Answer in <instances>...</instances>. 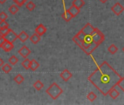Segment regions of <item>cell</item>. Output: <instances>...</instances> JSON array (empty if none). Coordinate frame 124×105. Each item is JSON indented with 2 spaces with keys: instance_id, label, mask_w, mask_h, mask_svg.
I'll use <instances>...</instances> for the list:
<instances>
[{
  "instance_id": "obj_1",
  "label": "cell",
  "mask_w": 124,
  "mask_h": 105,
  "mask_svg": "<svg viewBox=\"0 0 124 105\" xmlns=\"http://www.w3.org/2000/svg\"><path fill=\"white\" fill-rule=\"evenodd\" d=\"M120 78V75L107 61H104L91 73L88 80L106 96L109 90L117 85Z\"/></svg>"
},
{
  "instance_id": "obj_2",
  "label": "cell",
  "mask_w": 124,
  "mask_h": 105,
  "mask_svg": "<svg viewBox=\"0 0 124 105\" xmlns=\"http://www.w3.org/2000/svg\"><path fill=\"white\" fill-rule=\"evenodd\" d=\"M72 40L75 42V43L78 45L87 55H91L92 52L98 47V45H96L94 42L92 43H85L82 42L78 38H77L75 36L72 38Z\"/></svg>"
},
{
  "instance_id": "obj_3",
  "label": "cell",
  "mask_w": 124,
  "mask_h": 105,
  "mask_svg": "<svg viewBox=\"0 0 124 105\" xmlns=\"http://www.w3.org/2000/svg\"><path fill=\"white\" fill-rule=\"evenodd\" d=\"M45 92L53 100H55L62 94V93H63V90H62V88L57 83L53 82L48 87V88L45 90Z\"/></svg>"
},
{
  "instance_id": "obj_4",
  "label": "cell",
  "mask_w": 124,
  "mask_h": 105,
  "mask_svg": "<svg viewBox=\"0 0 124 105\" xmlns=\"http://www.w3.org/2000/svg\"><path fill=\"white\" fill-rule=\"evenodd\" d=\"M91 36L93 42L98 45L102 43L104 40V34L97 28H95V30L93 31V32L91 34Z\"/></svg>"
},
{
  "instance_id": "obj_5",
  "label": "cell",
  "mask_w": 124,
  "mask_h": 105,
  "mask_svg": "<svg viewBox=\"0 0 124 105\" xmlns=\"http://www.w3.org/2000/svg\"><path fill=\"white\" fill-rule=\"evenodd\" d=\"M4 39L6 40V41H8L10 42H12L13 43L17 39H18V34L12 29H9L8 31L7 32V34L3 36Z\"/></svg>"
},
{
  "instance_id": "obj_6",
  "label": "cell",
  "mask_w": 124,
  "mask_h": 105,
  "mask_svg": "<svg viewBox=\"0 0 124 105\" xmlns=\"http://www.w3.org/2000/svg\"><path fill=\"white\" fill-rule=\"evenodd\" d=\"M111 10L112 13L116 15H120L123 11H124V8L122 5H120L119 2L115 3L111 8Z\"/></svg>"
},
{
  "instance_id": "obj_7",
  "label": "cell",
  "mask_w": 124,
  "mask_h": 105,
  "mask_svg": "<svg viewBox=\"0 0 124 105\" xmlns=\"http://www.w3.org/2000/svg\"><path fill=\"white\" fill-rule=\"evenodd\" d=\"M95 30V28L89 23H88L80 31L85 34V35H91V34Z\"/></svg>"
},
{
  "instance_id": "obj_8",
  "label": "cell",
  "mask_w": 124,
  "mask_h": 105,
  "mask_svg": "<svg viewBox=\"0 0 124 105\" xmlns=\"http://www.w3.org/2000/svg\"><path fill=\"white\" fill-rule=\"evenodd\" d=\"M18 53L23 58V59H26L27 58L30 53H31V50L26 47V46H23L19 50H18Z\"/></svg>"
},
{
  "instance_id": "obj_9",
  "label": "cell",
  "mask_w": 124,
  "mask_h": 105,
  "mask_svg": "<svg viewBox=\"0 0 124 105\" xmlns=\"http://www.w3.org/2000/svg\"><path fill=\"white\" fill-rule=\"evenodd\" d=\"M60 77H61V79L63 80L64 81L67 82V81L72 77V74L68 69H64L63 72H61Z\"/></svg>"
},
{
  "instance_id": "obj_10",
  "label": "cell",
  "mask_w": 124,
  "mask_h": 105,
  "mask_svg": "<svg viewBox=\"0 0 124 105\" xmlns=\"http://www.w3.org/2000/svg\"><path fill=\"white\" fill-rule=\"evenodd\" d=\"M35 33H37L39 36H42L43 34H45V32L47 31V29L46 27L43 25V24H39L36 29H35Z\"/></svg>"
},
{
  "instance_id": "obj_11",
  "label": "cell",
  "mask_w": 124,
  "mask_h": 105,
  "mask_svg": "<svg viewBox=\"0 0 124 105\" xmlns=\"http://www.w3.org/2000/svg\"><path fill=\"white\" fill-rule=\"evenodd\" d=\"M1 48H2L5 52H10L14 48V45H13V43L10 42L8 41H5Z\"/></svg>"
},
{
  "instance_id": "obj_12",
  "label": "cell",
  "mask_w": 124,
  "mask_h": 105,
  "mask_svg": "<svg viewBox=\"0 0 124 105\" xmlns=\"http://www.w3.org/2000/svg\"><path fill=\"white\" fill-rule=\"evenodd\" d=\"M68 10H69V12L70 13V14L72 15L73 18L75 17V16H77V15L80 13V9L78 8L77 7H75V6H74V5H72V6L68 9Z\"/></svg>"
},
{
  "instance_id": "obj_13",
  "label": "cell",
  "mask_w": 124,
  "mask_h": 105,
  "mask_svg": "<svg viewBox=\"0 0 124 105\" xmlns=\"http://www.w3.org/2000/svg\"><path fill=\"white\" fill-rule=\"evenodd\" d=\"M62 18H63L65 21L68 22V21H71V20L73 18V17H72V15L70 14V13L69 12V10H66L65 12H64L63 14H62Z\"/></svg>"
},
{
  "instance_id": "obj_14",
  "label": "cell",
  "mask_w": 124,
  "mask_h": 105,
  "mask_svg": "<svg viewBox=\"0 0 124 105\" xmlns=\"http://www.w3.org/2000/svg\"><path fill=\"white\" fill-rule=\"evenodd\" d=\"M18 38L22 42H25L29 39V35H28V34H27L26 31H21V32L18 35Z\"/></svg>"
},
{
  "instance_id": "obj_15",
  "label": "cell",
  "mask_w": 124,
  "mask_h": 105,
  "mask_svg": "<svg viewBox=\"0 0 124 105\" xmlns=\"http://www.w3.org/2000/svg\"><path fill=\"white\" fill-rule=\"evenodd\" d=\"M108 94L110 96V97H111L112 98L115 99V98H117L119 96L120 93L117 91V89L115 88H115H113L112 89H111V90H109V92Z\"/></svg>"
},
{
  "instance_id": "obj_16",
  "label": "cell",
  "mask_w": 124,
  "mask_h": 105,
  "mask_svg": "<svg viewBox=\"0 0 124 105\" xmlns=\"http://www.w3.org/2000/svg\"><path fill=\"white\" fill-rule=\"evenodd\" d=\"M85 3L84 2V0H74L72 2V5L77 7L79 9L82 8L85 5Z\"/></svg>"
},
{
  "instance_id": "obj_17",
  "label": "cell",
  "mask_w": 124,
  "mask_h": 105,
  "mask_svg": "<svg viewBox=\"0 0 124 105\" xmlns=\"http://www.w3.org/2000/svg\"><path fill=\"white\" fill-rule=\"evenodd\" d=\"M30 41L33 44H37L40 41V36H39L37 33H34L30 37Z\"/></svg>"
},
{
  "instance_id": "obj_18",
  "label": "cell",
  "mask_w": 124,
  "mask_h": 105,
  "mask_svg": "<svg viewBox=\"0 0 124 105\" xmlns=\"http://www.w3.org/2000/svg\"><path fill=\"white\" fill-rule=\"evenodd\" d=\"M39 67V64L35 60V59H32L30 61V68L32 71H35L36 69H37Z\"/></svg>"
},
{
  "instance_id": "obj_19",
  "label": "cell",
  "mask_w": 124,
  "mask_h": 105,
  "mask_svg": "<svg viewBox=\"0 0 124 105\" xmlns=\"http://www.w3.org/2000/svg\"><path fill=\"white\" fill-rule=\"evenodd\" d=\"M34 88L37 90H40L41 89H42V88L44 87V84L42 82L41 80H37L34 85H33Z\"/></svg>"
},
{
  "instance_id": "obj_20",
  "label": "cell",
  "mask_w": 124,
  "mask_h": 105,
  "mask_svg": "<svg viewBox=\"0 0 124 105\" xmlns=\"http://www.w3.org/2000/svg\"><path fill=\"white\" fill-rule=\"evenodd\" d=\"M2 70L5 74H9L11 72V70H12V67L10 64H4L3 66L2 67Z\"/></svg>"
},
{
  "instance_id": "obj_21",
  "label": "cell",
  "mask_w": 124,
  "mask_h": 105,
  "mask_svg": "<svg viewBox=\"0 0 124 105\" xmlns=\"http://www.w3.org/2000/svg\"><path fill=\"white\" fill-rule=\"evenodd\" d=\"M18 10H19L18 6L16 5H13L9 8V11L12 15H16L18 12Z\"/></svg>"
},
{
  "instance_id": "obj_22",
  "label": "cell",
  "mask_w": 124,
  "mask_h": 105,
  "mask_svg": "<svg viewBox=\"0 0 124 105\" xmlns=\"http://www.w3.org/2000/svg\"><path fill=\"white\" fill-rule=\"evenodd\" d=\"M14 80H15V82H16L17 84L20 85V84H21V83L24 81V77L22 76V75L18 74V75H17L14 77Z\"/></svg>"
},
{
  "instance_id": "obj_23",
  "label": "cell",
  "mask_w": 124,
  "mask_h": 105,
  "mask_svg": "<svg viewBox=\"0 0 124 105\" xmlns=\"http://www.w3.org/2000/svg\"><path fill=\"white\" fill-rule=\"evenodd\" d=\"M30 60L29 59H27V58H26L23 61H22V63H21V65H22V67L24 68V69H29V68H30Z\"/></svg>"
},
{
  "instance_id": "obj_24",
  "label": "cell",
  "mask_w": 124,
  "mask_h": 105,
  "mask_svg": "<svg viewBox=\"0 0 124 105\" xmlns=\"http://www.w3.org/2000/svg\"><path fill=\"white\" fill-rule=\"evenodd\" d=\"M96 98H97L96 94L94 92H92V91L90 92V93H88V95H87V98H88L90 101H91V102L94 101L96 99Z\"/></svg>"
},
{
  "instance_id": "obj_25",
  "label": "cell",
  "mask_w": 124,
  "mask_h": 105,
  "mask_svg": "<svg viewBox=\"0 0 124 105\" xmlns=\"http://www.w3.org/2000/svg\"><path fill=\"white\" fill-rule=\"evenodd\" d=\"M117 50H118V48H117V47L116 46V45H115L114 44H112L109 47H108V51L110 52L111 54H115V53H116V52H117Z\"/></svg>"
},
{
  "instance_id": "obj_26",
  "label": "cell",
  "mask_w": 124,
  "mask_h": 105,
  "mask_svg": "<svg viewBox=\"0 0 124 105\" xmlns=\"http://www.w3.org/2000/svg\"><path fill=\"white\" fill-rule=\"evenodd\" d=\"M26 8H27V10H29V11H32V10H34V8H36V5H35V4H34L33 2L29 1V2H27V4L26 5Z\"/></svg>"
},
{
  "instance_id": "obj_27",
  "label": "cell",
  "mask_w": 124,
  "mask_h": 105,
  "mask_svg": "<svg viewBox=\"0 0 124 105\" xmlns=\"http://www.w3.org/2000/svg\"><path fill=\"white\" fill-rule=\"evenodd\" d=\"M8 61H9V63H10L11 65H16V64L18 63V59L16 56H12L8 59Z\"/></svg>"
},
{
  "instance_id": "obj_28",
  "label": "cell",
  "mask_w": 124,
  "mask_h": 105,
  "mask_svg": "<svg viewBox=\"0 0 124 105\" xmlns=\"http://www.w3.org/2000/svg\"><path fill=\"white\" fill-rule=\"evenodd\" d=\"M117 85L124 92V77H121V78H120V80L118 81V82H117Z\"/></svg>"
},
{
  "instance_id": "obj_29",
  "label": "cell",
  "mask_w": 124,
  "mask_h": 105,
  "mask_svg": "<svg viewBox=\"0 0 124 105\" xmlns=\"http://www.w3.org/2000/svg\"><path fill=\"white\" fill-rule=\"evenodd\" d=\"M13 1L18 6V7H21L23 6L28 0H13Z\"/></svg>"
},
{
  "instance_id": "obj_30",
  "label": "cell",
  "mask_w": 124,
  "mask_h": 105,
  "mask_svg": "<svg viewBox=\"0 0 124 105\" xmlns=\"http://www.w3.org/2000/svg\"><path fill=\"white\" fill-rule=\"evenodd\" d=\"M2 28H9V23L6 21H0V29Z\"/></svg>"
},
{
  "instance_id": "obj_31",
  "label": "cell",
  "mask_w": 124,
  "mask_h": 105,
  "mask_svg": "<svg viewBox=\"0 0 124 105\" xmlns=\"http://www.w3.org/2000/svg\"><path fill=\"white\" fill-rule=\"evenodd\" d=\"M8 17V15L5 12L0 13V21H6Z\"/></svg>"
},
{
  "instance_id": "obj_32",
  "label": "cell",
  "mask_w": 124,
  "mask_h": 105,
  "mask_svg": "<svg viewBox=\"0 0 124 105\" xmlns=\"http://www.w3.org/2000/svg\"><path fill=\"white\" fill-rule=\"evenodd\" d=\"M9 28H2V29H0V35H2V37L4 35H5L7 34V32L8 31Z\"/></svg>"
},
{
  "instance_id": "obj_33",
  "label": "cell",
  "mask_w": 124,
  "mask_h": 105,
  "mask_svg": "<svg viewBox=\"0 0 124 105\" xmlns=\"http://www.w3.org/2000/svg\"><path fill=\"white\" fill-rule=\"evenodd\" d=\"M6 40L4 39V37L2 36L1 37V38H0V47H2V45L4 44V42H5Z\"/></svg>"
},
{
  "instance_id": "obj_34",
  "label": "cell",
  "mask_w": 124,
  "mask_h": 105,
  "mask_svg": "<svg viewBox=\"0 0 124 105\" xmlns=\"http://www.w3.org/2000/svg\"><path fill=\"white\" fill-rule=\"evenodd\" d=\"M4 64H5V63H4V61H3L1 58H0V68H1V67L3 66Z\"/></svg>"
},
{
  "instance_id": "obj_35",
  "label": "cell",
  "mask_w": 124,
  "mask_h": 105,
  "mask_svg": "<svg viewBox=\"0 0 124 105\" xmlns=\"http://www.w3.org/2000/svg\"><path fill=\"white\" fill-rule=\"evenodd\" d=\"M7 0H0V4H4Z\"/></svg>"
},
{
  "instance_id": "obj_36",
  "label": "cell",
  "mask_w": 124,
  "mask_h": 105,
  "mask_svg": "<svg viewBox=\"0 0 124 105\" xmlns=\"http://www.w3.org/2000/svg\"><path fill=\"white\" fill-rule=\"evenodd\" d=\"M99 1L101 3H105V2H107V1H108V0H99Z\"/></svg>"
},
{
  "instance_id": "obj_37",
  "label": "cell",
  "mask_w": 124,
  "mask_h": 105,
  "mask_svg": "<svg viewBox=\"0 0 124 105\" xmlns=\"http://www.w3.org/2000/svg\"><path fill=\"white\" fill-rule=\"evenodd\" d=\"M123 52H124V47L123 48Z\"/></svg>"
}]
</instances>
